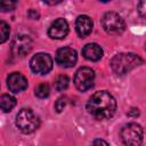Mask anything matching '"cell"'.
Instances as JSON below:
<instances>
[{
  "label": "cell",
  "mask_w": 146,
  "mask_h": 146,
  "mask_svg": "<svg viewBox=\"0 0 146 146\" xmlns=\"http://www.w3.org/2000/svg\"><path fill=\"white\" fill-rule=\"evenodd\" d=\"M115 98L105 90L95 92L87 102V111L97 120L110 119L115 113Z\"/></svg>",
  "instance_id": "1"
},
{
  "label": "cell",
  "mask_w": 146,
  "mask_h": 146,
  "mask_svg": "<svg viewBox=\"0 0 146 146\" xmlns=\"http://www.w3.org/2000/svg\"><path fill=\"white\" fill-rule=\"evenodd\" d=\"M141 64H143V59L132 52L117 54L111 60V67L113 72L117 75H124Z\"/></svg>",
  "instance_id": "2"
},
{
  "label": "cell",
  "mask_w": 146,
  "mask_h": 146,
  "mask_svg": "<svg viewBox=\"0 0 146 146\" xmlns=\"http://www.w3.org/2000/svg\"><path fill=\"white\" fill-rule=\"evenodd\" d=\"M16 125L24 133L35 131L40 125L39 117L30 108H22L16 115Z\"/></svg>",
  "instance_id": "3"
},
{
  "label": "cell",
  "mask_w": 146,
  "mask_h": 146,
  "mask_svg": "<svg viewBox=\"0 0 146 146\" xmlns=\"http://www.w3.org/2000/svg\"><path fill=\"white\" fill-rule=\"evenodd\" d=\"M120 136L125 146H140L143 143V128L135 122L128 123L121 129Z\"/></svg>",
  "instance_id": "4"
},
{
  "label": "cell",
  "mask_w": 146,
  "mask_h": 146,
  "mask_svg": "<svg viewBox=\"0 0 146 146\" xmlns=\"http://www.w3.org/2000/svg\"><path fill=\"white\" fill-rule=\"evenodd\" d=\"M102 25L108 34H120L125 29L123 18L115 11H107L102 18Z\"/></svg>",
  "instance_id": "5"
},
{
  "label": "cell",
  "mask_w": 146,
  "mask_h": 146,
  "mask_svg": "<svg viewBox=\"0 0 146 146\" xmlns=\"http://www.w3.org/2000/svg\"><path fill=\"white\" fill-rule=\"evenodd\" d=\"M30 67L35 74L44 75L49 73L52 68V58L46 52H39L31 58Z\"/></svg>",
  "instance_id": "6"
},
{
  "label": "cell",
  "mask_w": 146,
  "mask_h": 146,
  "mask_svg": "<svg viewBox=\"0 0 146 146\" xmlns=\"http://www.w3.org/2000/svg\"><path fill=\"white\" fill-rule=\"evenodd\" d=\"M94 81H95V72L92 68L87 67V66L79 68L73 80L74 86L80 91H86L90 89L94 86Z\"/></svg>",
  "instance_id": "7"
},
{
  "label": "cell",
  "mask_w": 146,
  "mask_h": 146,
  "mask_svg": "<svg viewBox=\"0 0 146 146\" xmlns=\"http://www.w3.org/2000/svg\"><path fill=\"white\" fill-rule=\"evenodd\" d=\"M32 49V40L29 35L18 34L14 38L11 42V51L15 56L23 57Z\"/></svg>",
  "instance_id": "8"
},
{
  "label": "cell",
  "mask_w": 146,
  "mask_h": 146,
  "mask_svg": "<svg viewBox=\"0 0 146 146\" xmlns=\"http://www.w3.org/2000/svg\"><path fill=\"white\" fill-rule=\"evenodd\" d=\"M78 60V54L73 48L63 47L56 52V62L62 67H72Z\"/></svg>",
  "instance_id": "9"
},
{
  "label": "cell",
  "mask_w": 146,
  "mask_h": 146,
  "mask_svg": "<svg viewBox=\"0 0 146 146\" xmlns=\"http://www.w3.org/2000/svg\"><path fill=\"white\" fill-rule=\"evenodd\" d=\"M68 33V24L64 18H57L54 21L48 30V35L51 39H64Z\"/></svg>",
  "instance_id": "10"
},
{
  "label": "cell",
  "mask_w": 146,
  "mask_h": 146,
  "mask_svg": "<svg viewBox=\"0 0 146 146\" xmlns=\"http://www.w3.org/2000/svg\"><path fill=\"white\" fill-rule=\"evenodd\" d=\"M7 86L10 91L17 94L27 88V80L23 74L18 72H14L9 74V76L7 78Z\"/></svg>",
  "instance_id": "11"
},
{
  "label": "cell",
  "mask_w": 146,
  "mask_h": 146,
  "mask_svg": "<svg viewBox=\"0 0 146 146\" xmlns=\"http://www.w3.org/2000/svg\"><path fill=\"white\" fill-rule=\"evenodd\" d=\"M92 26H94V23H92V21L89 16L80 15L76 18L75 30H76V33L79 34V36H81V38L88 36L92 31Z\"/></svg>",
  "instance_id": "12"
},
{
  "label": "cell",
  "mask_w": 146,
  "mask_h": 146,
  "mask_svg": "<svg viewBox=\"0 0 146 146\" xmlns=\"http://www.w3.org/2000/svg\"><path fill=\"white\" fill-rule=\"evenodd\" d=\"M82 55L86 59L97 62L103 57V49L97 43H88L82 49Z\"/></svg>",
  "instance_id": "13"
},
{
  "label": "cell",
  "mask_w": 146,
  "mask_h": 146,
  "mask_svg": "<svg viewBox=\"0 0 146 146\" xmlns=\"http://www.w3.org/2000/svg\"><path fill=\"white\" fill-rule=\"evenodd\" d=\"M15 105H16V99H15V97H13V96H10V95H7V94H5V95L1 96L0 106H1V110H2L5 113L10 112V111L14 108Z\"/></svg>",
  "instance_id": "14"
},
{
  "label": "cell",
  "mask_w": 146,
  "mask_h": 146,
  "mask_svg": "<svg viewBox=\"0 0 146 146\" xmlns=\"http://www.w3.org/2000/svg\"><path fill=\"white\" fill-rule=\"evenodd\" d=\"M68 78L66 75H59L55 81V88L57 91H64L68 87Z\"/></svg>",
  "instance_id": "15"
},
{
  "label": "cell",
  "mask_w": 146,
  "mask_h": 146,
  "mask_svg": "<svg viewBox=\"0 0 146 146\" xmlns=\"http://www.w3.org/2000/svg\"><path fill=\"white\" fill-rule=\"evenodd\" d=\"M50 94V88L47 83H40L35 88V96L39 98H46Z\"/></svg>",
  "instance_id": "16"
},
{
  "label": "cell",
  "mask_w": 146,
  "mask_h": 146,
  "mask_svg": "<svg viewBox=\"0 0 146 146\" xmlns=\"http://www.w3.org/2000/svg\"><path fill=\"white\" fill-rule=\"evenodd\" d=\"M9 33H10L9 25L3 21L0 22V42L1 43L6 42V40L9 38Z\"/></svg>",
  "instance_id": "17"
},
{
  "label": "cell",
  "mask_w": 146,
  "mask_h": 146,
  "mask_svg": "<svg viewBox=\"0 0 146 146\" xmlns=\"http://www.w3.org/2000/svg\"><path fill=\"white\" fill-rule=\"evenodd\" d=\"M66 105H67V98L66 97H59L55 103V110L58 113H60L66 107Z\"/></svg>",
  "instance_id": "18"
},
{
  "label": "cell",
  "mask_w": 146,
  "mask_h": 146,
  "mask_svg": "<svg viewBox=\"0 0 146 146\" xmlns=\"http://www.w3.org/2000/svg\"><path fill=\"white\" fill-rule=\"evenodd\" d=\"M15 7H16V2L15 1H5V2H1V5H0V8H1L2 11L13 10Z\"/></svg>",
  "instance_id": "19"
},
{
  "label": "cell",
  "mask_w": 146,
  "mask_h": 146,
  "mask_svg": "<svg viewBox=\"0 0 146 146\" xmlns=\"http://www.w3.org/2000/svg\"><path fill=\"white\" fill-rule=\"evenodd\" d=\"M137 10H138V14L146 18V0H143V1H139L138 5H137Z\"/></svg>",
  "instance_id": "20"
},
{
  "label": "cell",
  "mask_w": 146,
  "mask_h": 146,
  "mask_svg": "<svg viewBox=\"0 0 146 146\" xmlns=\"http://www.w3.org/2000/svg\"><path fill=\"white\" fill-rule=\"evenodd\" d=\"M91 146H108V144L104 140V139H95L91 144Z\"/></svg>",
  "instance_id": "21"
},
{
  "label": "cell",
  "mask_w": 146,
  "mask_h": 146,
  "mask_svg": "<svg viewBox=\"0 0 146 146\" xmlns=\"http://www.w3.org/2000/svg\"><path fill=\"white\" fill-rule=\"evenodd\" d=\"M27 15H29L31 18H33V19H38V18H39V14H38L35 10H33V9H31V10L27 13Z\"/></svg>",
  "instance_id": "22"
}]
</instances>
